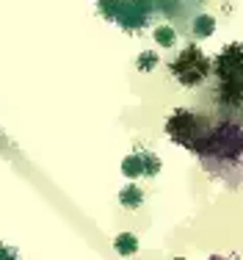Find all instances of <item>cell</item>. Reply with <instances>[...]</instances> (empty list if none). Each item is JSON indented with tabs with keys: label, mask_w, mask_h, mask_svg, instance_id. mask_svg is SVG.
Segmentation results:
<instances>
[{
	"label": "cell",
	"mask_w": 243,
	"mask_h": 260,
	"mask_svg": "<svg viewBox=\"0 0 243 260\" xmlns=\"http://www.w3.org/2000/svg\"><path fill=\"white\" fill-rule=\"evenodd\" d=\"M166 133H169L171 141H177L185 150L202 152L204 141H207V136H210V122L202 119L199 114H194V111H188V108H177L169 119H166Z\"/></svg>",
	"instance_id": "obj_1"
},
{
	"label": "cell",
	"mask_w": 243,
	"mask_h": 260,
	"mask_svg": "<svg viewBox=\"0 0 243 260\" xmlns=\"http://www.w3.org/2000/svg\"><path fill=\"white\" fill-rule=\"evenodd\" d=\"M210 64H213V61L199 50L196 45H188V47H183V50L174 55V61L169 64V70H171V75L177 78L180 86L196 89V86H202L204 80H207Z\"/></svg>",
	"instance_id": "obj_2"
},
{
	"label": "cell",
	"mask_w": 243,
	"mask_h": 260,
	"mask_svg": "<svg viewBox=\"0 0 243 260\" xmlns=\"http://www.w3.org/2000/svg\"><path fill=\"white\" fill-rule=\"evenodd\" d=\"M114 6L119 9H99L105 20H114L119 22L122 28L135 30L141 25H147L149 20V0H111Z\"/></svg>",
	"instance_id": "obj_3"
},
{
	"label": "cell",
	"mask_w": 243,
	"mask_h": 260,
	"mask_svg": "<svg viewBox=\"0 0 243 260\" xmlns=\"http://www.w3.org/2000/svg\"><path fill=\"white\" fill-rule=\"evenodd\" d=\"M219 83H240V42H232L221 50V55L210 64Z\"/></svg>",
	"instance_id": "obj_4"
},
{
	"label": "cell",
	"mask_w": 243,
	"mask_h": 260,
	"mask_svg": "<svg viewBox=\"0 0 243 260\" xmlns=\"http://www.w3.org/2000/svg\"><path fill=\"white\" fill-rule=\"evenodd\" d=\"M160 169H163V164L152 152H130L122 160V175L130 177V180H135V177H155V175H160Z\"/></svg>",
	"instance_id": "obj_5"
},
{
	"label": "cell",
	"mask_w": 243,
	"mask_h": 260,
	"mask_svg": "<svg viewBox=\"0 0 243 260\" xmlns=\"http://www.w3.org/2000/svg\"><path fill=\"white\" fill-rule=\"evenodd\" d=\"M119 205H122L124 210H138L141 205H144V188H138L135 183L122 185V191H119Z\"/></svg>",
	"instance_id": "obj_6"
},
{
	"label": "cell",
	"mask_w": 243,
	"mask_h": 260,
	"mask_svg": "<svg viewBox=\"0 0 243 260\" xmlns=\"http://www.w3.org/2000/svg\"><path fill=\"white\" fill-rule=\"evenodd\" d=\"M216 30V17L213 14H196L194 22H191V34L196 36V39H207V36H213Z\"/></svg>",
	"instance_id": "obj_7"
},
{
	"label": "cell",
	"mask_w": 243,
	"mask_h": 260,
	"mask_svg": "<svg viewBox=\"0 0 243 260\" xmlns=\"http://www.w3.org/2000/svg\"><path fill=\"white\" fill-rule=\"evenodd\" d=\"M114 249H116V255L130 257V255H135V252H138V238H135L133 233H119L114 238Z\"/></svg>",
	"instance_id": "obj_8"
},
{
	"label": "cell",
	"mask_w": 243,
	"mask_h": 260,
	"mask_svg": "<svg viewBox=\"0 0 243 260\" xmlns=\"http://www.w3.org/2000/svg\"><path fill=\"white\" fill-rule=\"evenodd\" d=\"M155 42H158L160 47H171L174 42H177V30L171 25H158L155 28Z\"/></svg>",
	"instance_id": "obj_9"
},
{
	"label": "cell",
	"mask_w": 243,
	"mask_h": 260,
	"mask_svg": "<svg viewBox=\"0 0 243 260\" xmlns=\"http://www.w3.org/2000/svg\"><path fill=\"white\" fill-rule=\"evenodd\" d=\"M158 64H160V58H158V53H155V50H144V53L138 55V58H135V67H138V72H152Z\"/></svg>",
	"instance_id": "obj_10"
},
{
	"label": "cell",
	"mask_w": 243,
	"mask_h": 260,
	"mask_svg": "<svg viewBox=\"0 0 243 260\" xmlns=\"http://www.w3.org/2000/svg\"><path fill=\"white\" fill-rule=\"evenodd\" d=\"M0 260H20V257H17V249H11V246H0Z\"/></svg>",
	"instance_id": "obj_11"
},
{
	"label": "cell",
	"mask_w": 243,
	"mask_h": 260,
	"mask_svg": "<svg viewBox=\"0 0 243 260\" xmlns=\"http://www.w3.org/2000/svg\"><path fill=\"white\" fill-rule=\"evenodd\" d=\"M207 260H229V257H224V255H210Z\"/></svg>",
	"instance_id": "obj_12"
},
{
	"label": "cell",
	"mask_w": 243,
	"mask_h": 260,
	"mask_svg": "<svg viewBox=\"0 0 243 260\" xmlns=\"http://www.w3.org/2000/svg\"><path fill=\"white\" fill-rule=\"evenodd\" d=\"M171 260H188V257H171Z\"/></svg>",
	"instance_id": "obj_13"
}]
</instances>
